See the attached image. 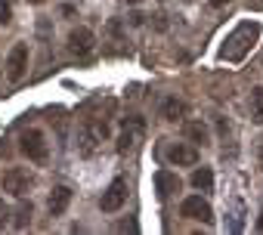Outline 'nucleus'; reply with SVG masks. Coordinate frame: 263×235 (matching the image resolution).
<instances>
[{"label": "nucleus", "instance_id": "obj_17", "mask_svg": "<svg viewBox=\"0 0 263 235\" xmlns=\"http://www.w3.org/2000/svg\"><path fill=\"white\" fill-rule=\"evenodd\" d=\"M28 223H31V201H22L16 210V229H25Z\"/></svg>", "mask_w": 263, "mask_h": 235}, {"label": "nucleus", "instance_id": "obj_1", "mask_svg": "<svg viewBox=\"0 0 263 235\" xmlns=\"http://www.w3.org/2000/svg\"><path fill=\"white\" fill-rule=\"evenodd\" d=\"M257 37H260V22L248 19V22L235 25V28L226 34L223 47H220V59H223V62H241V59L251 53V47L257 44Z\"/></svg>", "mask_w": 263, "mask_h": 235}, {"label": "nucleus", "instance_id": "obj_20", "mask_svg": "<svg viewBox=\"0 0 263 235\" xmlns=\"http://www.w3.org/2000/svg\"><path fill=\"white\" fill-rule=\"evenodd\" d=\"M7 223H10V207L4 204V198H0V229H4Z\"/></svg>", "mask_w": 263, "mask_h": 235}, {"label": "nucleus", "instance_id": "obj_22", "mask_svg": "<svg viewBox=\"0 0 263 235\" xmlns=\"http://www.w3.org/2000/svg\"><path fill=\"white\" fill-rule=\"evenodd\" d=\"M226 4H229V0H211V7H214V10H220V7H226Z\"/></svg>", "mask_w": 263, "mask_h": 235}, {"label": "nucleus", "instance_id": "obj_8", "mask_svg": "<svg viewBox=\"0 0 263 235\" xmlns=\"http://www.w3.org/2000/svg\"><path fill=\"white\" fill-rule=\"evenodd\" d=\"M28 189H31V177H28L22 167H10V170L4 173V192H7V195L22 198Z\"/></svg>", "mask_w": 263, "mask_h": 235}, {"label": "nucleus", "instance_id": "obj_11", "mask_svg": "<svg viewBox=\"0 0 263 235\" xmlns=\"http://www.w3.org/2000/svg\"><path fill=\"white\" fill-rule=\"evenodd\" d=\"M155 192H158V201H167L174 192H180V180L174 170H158L155 173Z\"/></svg>", "mask_w": 263, "mask_h": 235}, {"label": "nucleus", "instance_id": "obj_14", "mask_svg": "<svg viewBox=\"0 0 263 235\" xmlns=\"http://www.w3.org/2000/svg\"><path fill=\"white\" fill-rule=\"evenodd\" d=\"M248 111H251V121H254V124H263V87H254V90H251Z\"/></svg>", "mask_w": 263, "mask_h": 235}, {"label": "nucleus", "instance_id": "obj_9", "mask_svg": "<svg viewBox=\"0 0 263 235\" xmlns=\"http://www.w3.org/2000/svg\"><path fill=\"white\" fill-rule=\"evenodd\" d=\"M25 68H28V44H16V47L10 50V59H7V74H10V81H22Z\"/></svg>", "mask_w": 263, "mask_h": 235}, {"label": "nucleus", "instance_id": "obj_21", "mask_svg": "<svg viewBox=\"0 0 263 235\" xmlns=\"http://www.w3.org/2000/svg\"><path fill=\"white\" fill-rule=\"evenodd\" d=\"M254 226H257V232H263V207H260V213H257V223H254Z\"/></svg>", "mask_w": 263, "mask_h": 235}, {"label": "nucleus", "instance_id": "obj_23", "mask_svg": "<svg viewBox=\"0 0 263 235\" xmlns=\"http://www.w3.org/2000/svg\"><path fill=\"white\" fill-rule=\"evenodd\" d=\"M127 4H134V7H137V4H143V0H127Z\"/></svg>", "mask_w": 263, "mask_h": 235}, {"label": "nucleus", "instance_id": "obj_2", "mask_svg": "<svg viewBox=\"0 0 263 235\" xmlns=\"http://www.w3.org/2000/svg\"><path fill=\"white\" fill-rule=\"evenodd\" d=\"M105 140H108V124L102 118H90L78 133V149H81V155H93L99 149V143H105Z\"/></svg>", "mask_w": 263, "mask_h": 235}, {"label": "nucleus", "instance_id": "obj_12", "mask_svg": "<svg viewBox=\"0 0 263 235\" xmlns=\"http://www.w3.org/2000/svg\"><path fill=\"white\" fill-rule=\"evenodd\" d=\"M158 114L164 118V121L177 124V121H183V118H186V102H183V99H177V96H167V99H161Z\"/></svg>", "mask_w": 263, "mask_h": 235}, {"label": "nucleus", "instance_id": "obj_13", "mask_svg": "<svg viewBox=\"0 0 263 235\" xmlns=\"http://www.w3.org/2000/svg\"><path fill=\"white\" fill-rule=\"evenodd\" d=\"M71 204V189L68 186H56L53 192H50V201H47V207H50V213L53 217H59V213H65V207Z\"/></svg>", "mask_w": 263, "mask_h": 235}, {"label": "nucleus", "instance_id": "obj_3", "mask_svg": "<svg viewBox=\"0 0 263 235\" xmlns=\"http://www.w3.org/2000/svg\"><path fill=\"white\" fill-rule=\"evenodd\" d=\"M143 136H146V121H143V118H124V124H121V133H118L115 149H118L121 155L137 152V146L143 143Z\"/></svg>", "mask_w": 263, "mask_h": 235}, {"label": "nucleus", "instance_id": "obj_16", "mask_svg": "<svg viewBox=\"0 0 263 235\" xmlns=\"http://www.w3.org/2000/svg\"><path fill=\"white\" fill-rule=\"evenodd\" d=\"M186 136H189L192 143H201V146L211 143V133H208V127H204L201 121H189V124H186Z\"/></svg>", "mask_w": 263, "mask_h": 235}, {"label": "nucleus", "instance_id": "obj_24", "mask_svg": "<svg viewBox=\"0 0 263 235\" xmlns=\"http://www.w3.org/2000/svg\"><path fill=\"white\" fill-rule=\"evenodd\" d=\"M260 161H263V146H260Z\"/></svg>", "mask_w": 263, "mask_h": 235}, {"label": "nucleus", "instance_id": "obj_7", "mask_svg": "<svg viewBox=\"0 0 263 235\" xmlns=\"http://www.w3.org/2000/svg\"><path fill=\"white\" fill-rule=\"evenodd\" d=\"M180 213H183V217H189V220H201L204 226H211V223H214V210H211V204H208L201 195H189V198L180 204Z\"/></svg>", "mask_w": 263, "mask_h": 235}, {"label": "nucleus", "instance_id": "obj_10", "mask_svg": "<svg viewBox=\"0 0 263 235\" xmlns=\"http://www.w3.org/2000/svg\"><path fill=\"white\" fill-rule=\"evenodd\" d=\"M93 44H96V37H93L90 28H74V31L68 34V50H71L74 56H81V59L93 53Z\"/></svg>", "mask_w": 263, "mask_h": 235}, {"label": "nucleus", "instance_id": "obj_4", "mask_svg": "<svg viewBox=\"0 0 263 235\" xmlns=\"http://www.w3.org/2000/svg\"><path fill=\"white\" fill-rule=\"evenodd\" d=\"M19 149H22V155L28 158V161H47V136L41 133V130H25L22 133V140H19Z\"/></svg>", "mask_w": 263, "mask_h": 235}, {"label": "nucleus", "instance_id": "obj_5", "mask_svg": "<svg viewBox=\"0 0 263 235\" xmlns=\"http://www.w3.org/2000/svg\"><path fill=\"white\" fill-rule=\"evenodd\" d=\"M124 201H127V180H124V177H115V180L108 183V189L102 192V198H99V210L115 213V210L124 207Z\"/></svg>", "mask_w": 263, "mask_h": 235}, {"label": "nucleus", "instance_id": "obj_18", "mask_svg": "<svg viewBox=\"0 0 263 235\" xmlns=\"http://www.w3.org/2000/svg\"><path fill=\"white\" fill-rule=\"evenodd\" d=\"M13 19V0H0V25H10Z\"/></svg>", "mask_w": 263, "mask_h": 235}, {"label": "nucleus", "instance_id": "obj_6", "mask_svg": "<svg viewBox=\"0 0 263 235\" xmlns=\"http://www.w3.org/2000/svg\"><path fill=\"white\" fill-rule=\"evenodd\" d=\"M164 158L174 164V167H195L198 164V149L192 143H171L164 149Z\"/></svg>", "mask_w": 263, "mask_h": 235}, {"label": "nucleus", "instance_id": "obj_19", "mask_svg": "<svg viewBox=\"0 0 263 235\" xmlns=\"http://www.w3.org/2000/svg\"><path fill=\"white\" fill-rule=\"evenodd\" d=\"M241 229V201H235V210H232V232Z\"/></svg>", "mask_w": 263, "mask_h": 235}, {"label": "nucleus", "instance_id": "obj_15", "mask_svg": "<svg viewBox=\"0 0 263 235\" xmlns=\"http://www.w3.org/2000/svg\"><path fill=\"white\" fill-rule=\"evenodd\" d=\"M192 186L201 189V192H211V189H214V170H211V167H198V170H192Z\"/></svg>", "mask_w": 263, "mask_h": 235}]
</instances>
